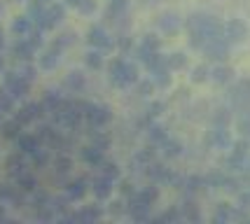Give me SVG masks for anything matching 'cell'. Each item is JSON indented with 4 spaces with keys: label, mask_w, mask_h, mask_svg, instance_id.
<instances>
[{
    "label": "cell",
    "mask_w": 250,
    "mask_h": 224,
    "mask_svg": "<svg viewBox=\"0 0 250 224\" xmlns=\"http://www.w3.org/2000/svg\"><path fill=\"white\" fill-rule=\"evenodd\" d=\"M213 143H218V145H225V143H227V133H225V131L220 128L218 133H215V138H213Z\"/></svg>",
    "instance_id": "35"
},
{
    "label": "cell",
    "mask_w": 250,
    "mask_h": 224,
    "mask_svg": "<svg viewBox=\"0 0 250 224\" xmlns=\"http://www.w3.org/2000/svg\"><path fill=\"white\" fill-rule=\"evenodd\" d=\"M0 199L2 201H19V194H17V189H12L7 184H0Z\"/></svg>",
    "instance_id": "25"
},
{
    "label": "cell",
    "mask_w": 250,
    "mask_h": 224,
    "mask_svg": "<svg viewBox=\"0 0 250 224\" xmlns=\"http://www.w3.org/2000/svg\"><path fill=\"white\" fill-rule=\"evenodd\" d=\"M87 40H89V44H94L96 49H110V47H112V40H110V35L103 31L101 26H94V28L89 31Z\"/></svg>",
    "instance_id": "6"
},
{
    "label": "cell",
    "mask_w": 250,
    "mask_h": 224,
    "mask_svg": "<svg viewBox=\"0 0 250 224\" xmlns=\"http://www.w3.org/2000/svg\"><path fill=\"white\" fill-rule=\"evenodd\" d=\"M12 52H14V56L19 59V61H31L33 59V52H35V47H33L26 38L23 40H19V42H14V47H12Z\"/></svg>",
    "instance_id": "9"
},
{
    "label": "cell",
    "mask_w": 250,
    "mask_h": 224,
    "mask_svg": "<svg viewBox=\"0 0 250 224\" xmlns=\"http://www.w3.org/2000/svg\"><path fill=\"white\" fill-rule=\"evenodd\" d=\"M2 86H5V89L10 91V96L17 101V98H26L28 89H31V82H28L26 77H21L19 73H5Z\"/></svg>",
    "instance_id": "2"
},
{
    "label": "cell",
    "mask_w": 250,
    "mask_h": 224,
    "mask_svg": "<svg viewBox=\"0 0 250 224\" xmlns=\"http://www.w3.org/2000/svg\"><path fill=\"white\" fill-rule=\"evenodd\" d=\"M65 2H68V5H73V7H77V5H80L82 0H65Z\"/></svg>",
    "instance_id": "36"
},
{
    "label": "cell",
    "mask_w": 250,
    "mask_h": 224,
    "mask_svg": "<svg viewBox=\"0 0 250 224\" xmlns=\"http://www.w3.org/2000/svg\"><path fill=\"white\" fill-rule=\"evenodd\" d=\"M96 168L101 171V175H105V178H110V180H117V178H120V168H117L112 161H101Z\"/></svg>",
    "instance_id": "16"
},
{
    "label": "cell",
    "mask_w": 250,
    "mask_h": 224,
    "mask_svg": "<svg viewBox=\"0 0 250 224\" xmlns=\"http://www.w3.org/2000/svg\"><path fill=\"white\" fill-rule=\"evenodd\" d=\"M206 75H208V70L204 68V65H199L194 73H192V80H194V82H204V80H206Z\"/></svg>",
    "instance_id": "32"
},
{
    "label": "cell",
    "mask_w": 250,
    "mask_h": 224,
    "mask_svg": "<svg viewBox=\"0 0 250 224\" xmlns=\"http://www.w3.org/2000/svg\"><path fill=\"white\" fill-rule=\"evenodd\" d=\"M12 107H14V98L10 96V91L5 86H0V110L2 112H12Z\"/></svg>",
    "instance_id": "21"
},
{
    "label": "cell",
    "mask_w": 250,
    "mask_h": 224,
    "mask_svg": "<svg viewBox=\"0 0 250 224\" xmlns=\"http://www.w3.org/2000/svg\"><path fill=\"white\" fill-rule=\"evenodd\" d=\"M56 63H59V52H56V49H49V52H44L42 56H40V65H42L44 70L56 68Z\"/></svg>",
    "instance_id": "17"
},
{
    "label": "cell",
    "mask_w": 250,
    "mask_h": 224,
    "mask_svg": "<svg viewBox=\"0 0 250 224\" xmlns=\"http://www.w3.org/2000/svg\"><path fill=\"white\" fill-rule=\"evenodd\" d=\"M2 117H5V112H2V110H0V124H2Z\"/></svg>",
    "instance_id": "38"
},
{
    "label": "cell",
    "mask_w": 250,
    "mask_h": 224,
    "mask_svg": "<svg viewBox=\"0 0 250 224\" xmlns=\"http://www.w3.org/2000/svg\"><path fill=\"white\" fill-rule=\"evenodd\" d=\"M157 147L162 149L164 157H178V154H180V143H178V140H171L168 136H166V138H164Z\"/></svg>",
    "instance_id": "13"
},
{
    "label": "cell",
    "mask_w": 250,
    "mask_h": 224,
    "mask_svg": "<svg viewBox=\"0 0 250 224\" xmlns=\"http://www.w3.org/2000/svg\"><path fill=\"white\" fill-rule=\"evenodd\" d=\"M77 10L82 12V14H91V12L96 10V5H94V0H82V2L77 5Z\"/></svg>",
    "instance_id": "30"
},
{
    "label": "cell",
    "mask_w": 250,
    "mask_h": 224,
    "mask_svg": "<svg viewBox=\"0 0 250 224\" xmlns=\"http://www.w3.org/2000/svg\"><path fill=\"white\" fill-rule=\"evenodd\" d=\"M5 47V38H2V31H0V49Z\"/></svg>",
    "instance_id": "37"
},
{
    "label": "cell",
    "mask_w": 250,
    "mask_h": 224,
    "mask_svg": "<svg viewBox=\"0 0 250 224\" xmlns=\"http://www.w3.org/2000/svg\"><path fill=\"white\" fill-rule=\"evenodd\" d=\"M180 217H183L180 213H173V210H168V213L159 215V217H157V222H178Z\"/></svg>",
    "instance_id": "29"
},
{
    "label": "cell",
    "mask_w": 250,
    "mask_h": 224,
    "mask_svg": "<svg viewBox=\"0 0 250 224\" xmlns=\"http://www.w3.org/2000/svg\"><path fill=\"white\" fill-rule=\"evenodd\" d=\"M138 91H141V96H147V94L152 91V82H141V84H138Z\"/></svg>",
    "instance_id": "34"
},
{
    "label": "cell",
    "mask_w": 250,
    "mask_h": 224,
    "mask_svg": "<svg viewBox=\"0 0 250 224\" xmlns=\"http://www.w3.org/2000/svg\"><path fill=\"white\" fill-rule=\"evenodd\" d=\"M112 182L115 180H110V178H105V175H98L96 180H94V194H96L98 199H108L110 194H112Z\"/></svg>",
    "instance_id": "8"
},
{
    "label": "cell",
    "mask_w": 250,
    "mask_h": 224,
    "mask_svg": "<svg viewBox=\"0 0 250 224\" xmlns=\"http://www.w3.org/2000/svg\"><path fill=\"white\" fill-rule=\"evenodd\" d=\"M110 80L117 86H129L138 82V68L129 63L126 59H115L110 63Z\"/></svg>",
    "instance_id": "1"
},
{
    "label": "cell",
    "mask_w": 250,
    "mask_h": 224,
    "mask_svg": "<svg viewBox=\"0 0 250 224\" xmlns=\"http://www.w3.org/2000/svg\"><path fill=\"white\" fill-rule=\"evenodd\" d=\"M84 61H87V65L91 70H98V68L103 65V54H101V49H98V52H89Z\"/></svg>",
    "instance_id": "24"
},
{
    "label": "cell",
    "mask_w": 250,
    "mask_h": 224,
    "mask_svg": "<svg viewBox=\"0 0 250 224\" xmlns=\"http://www.w3.org/2000/svg\"><path fill=\"white\" fill-rule=\"evenodd\" d=\"M178 26H180V21H178V17H175V14H164L162 19H159V28H164L166 33L178 31Z\"/></svg>",
    "instance_id": "19"
},
{
    "label": "cell",
    "mask_w": 250,
    "mask_h": 224,
    "mask_svg": "<svg viewBox=\"0 0 250 224\" xmlns=\"http://www.w3.org/2000/svg\"><path fill=\"white\" fill-rule=\"evenodd\" d=\"M82 112H84V119L94 128L105 126L110 122V110L105 105H91V103H82Z\"/></svg>",
    "instance_id": "4"
},
{
    "label": "cell",
    "mask_w": 250,
    "mask_h": 224,
    "mask_svg": "<svg viewBox=\"0 0 250 224\" xmlns=\"http://www.w3.org/2000/svg\"><path fill=\"white\" fill-rule=\"evenodd\" d=\"M26 40H28L35 49H40V47H42V42H44L42 28H38V26H35V28H31V31H28V35H26Z\"/></svg>",
    "instance_id": "22"
},
{
    "label": "cell",
    "mask_w": 250,
    "mask_h": 224,
    "mask_svg": "<svg viewBox=\"0 0 250 224\" xmlns=\"http://www.w3.org/2000/svg\"><path fill=\"white\" fill-rule=\"evenodd\" d=\"M164 138H166V133H164L162 126H150V140L154 143V147H157V145H159Z\"/></svg>",
    "instance_id": "27"
},
{
    "label": "cell",
    "mask_w": 250,
    "mask_h": 224,
    "mask_svg": "<svg viewBox=\"0 0 250 224\" xmlns=\"http://www.w3.org/2000/svg\"><path fill=\"white\" fill-rule=\"evenodd\" d=\"M126 0H110V5H108V10H105V17H108L110 21H117L122 14L126 12Z\"/></svg>",
    "instance_id": "10"
},
{
    "label": "cell",
    "mask_w": 250,
    "mask_h": 224,
    "mask_svg": "<svg viewBox=\"0 0 250 224\" xmlns=\"http://www.w3.org/2000/svg\"><path fill=\"white\" fill-rule=\"evenodd\" d=\"M82 159L87 161V163H91V166H98V163L103 161V149L96 147V145H89V147L82 152Z\"/></svg>",
    "instance_id": "14"
},
{
    "label": "cell",
    "mask_w": 250,
    "mask_h": 224,
    "mask_svg": "<svg viewBox=\"0 0 250 224\" xmlns=\"http://www.w3.org/2000/svg\"><path fill=\"white\" fill-rule=\"evenodd\" d=\"M166 65L178 70V68L185 65V56H183V54H171V56H166Z\"/></svg>",
    "instance_id": "26"
},
{
    "label": "cell",
    "mask_w": 250,
    "mask_h": 224,
    "mask_svg": "<svg viewBox=\"0 0 250 224\" xmlns=\"http://www.w3.org/2000/svg\"><path fill=\"white\" fill-rule=\"evenodd\" d=\"M68 44H73V33H63V35H59L54 40V44H52V49H56V52H63Z\"/></svg>",
    "instance_id": "23"
},
{
    "label": "cell",
    "mask_w": 250,
    "mask_h": 224,
    "mask_svg": "<svg viewBox=\"0 0 250 224\" xmlns=\"http://www.w3.org/2000/svg\"><path fill=\"white\" fill-rule=\"evenodd\" d=\"M0 126H2V136H5V138H19V136H21L19 131L23 128V124L17 122V119H10V122H2Z\"/></svg>",
    "instance_id": "15"
},
{
    "label": "cell",
    "mask_w": 250,
    "mask_h": 224,
    "mask_svg": "<svg viewBox=\"0 0 250 224\" xmlns=\"http://www.w3.org/2000/svg\"><path fill=\"white\" fill-rule=\"evenodd\" d=\"M17 184L21 187L23 192H33L38 187V180L33 178L31 173H21V175H17Z\"/></svg>",
    "instance_id": "18"
},
{
    "label": "cell",
    "mask_w": 250,
    "mask_h": 224,
    "mask_svg": "<svg viewBox=\"0 0 250 224\" xmlns=\"http://www.w3.org/2000/svg\"><path fill=\"white\" fill-rule=\"evenodd\" d=\"M38 2H42V5H44V2H49V0H38Z\"/></svg>",
    "instance_id": "40"
},
{
    "label": "cell",
    "mask_w": 250,
    "mask_h": 224,
    "mask_svg": "<svg viewBox=\"0 0 250 224\" xmlns=\"http://www.w3.org/2000/svg\"><path fill=\"white\" fill-rule=\"evenodd\" d=\"M31 28H33L31 17H19V19H14V23H12V33H14V35H19V38H26Z\"/></svg>",
    "instance_id": "12"
},
{
    "label": "cell",
    "mask_w": 250,
    "mask_h": 224,
    "mask_svg": "<svg viewBox=\"0 0 250 224\" xmlns=\"http://www.w3.org/2000/svg\"><path fill=\"white\" fill-rule=\"evenodd\" d=\"M65 17V10L61 5H49V7H44L42 14L35 19V26L38 28H42V31H49V28H54L56 23H61Z\"/></svg>",
    "instance_id": "3"
},
{
    "label": "cell",
    "mask_w": 250,
    "mask_h": 224,
    "mask_svg": "<svg viewBox=\"0 0 250 224\" xmlns=\"http://www.w3.org/2000/svg\"><path fill=\"white\" fill-rule=\"evenodd\" d=\"M2 65H5V63H2V56H0V70H2Z\"/></svg>",
    "instance_id": "39"
},
{
    "label": "cell",
    "mask_w": 250,
    "mask_h": 224,
    "mask_svg": "<svg viewBox=\"0 0 250 224\" xmlns=\"http://www.w3.org/2000/svg\"><path fill=\"white\" fill-rule=\"evenodd\" d=\"M42 115H44L42 103H28V105H23L21 110L14 115V119L21 122L23 126H26V124H31V122H35V119H40Z\"/></svg>",
    "instance_id": "5"
},
{
    "label": "cell",
    "mask_w": 250,
    "mask_h": 224,
    "mask_svg": "<svg viewBox=\"0 0 250 224\" xmlns=\"http://www.w3.org/2000/svg\"><path fill=\"white\" fill-rule=\"evenodd\" d=\"M82 84H84V77H82L80 73H73L70 77H68V86H70V89H80Z\"/></svg>",
    "instance_id": "28"
},
{
    "label": "cell",
    "mask_w": 250,
    "mask_h": 224,
    "mask_svg": "<svg viewBox=\"0 0 250 224\" xmlns=\"http://www.w3.org/2000/svg\"><path fill=\"white\" fill-rule=\"evenodd\" d=\"M87 194V180H73L68 187H65V196H68V201H80L82 196Z\"/></svg>",
    "instance_id": "7"
},
{
    "label": "cell",
    "mask_w": 250,
    "mask_h": 224,
    "mask_svg": "<svg viewBox=\"0 0 250 224\" xmlns=\"http://www.w3.org/2000/svg\"><path fill=\"white\" fill-rule=\"evenodd\" d=\"M229 75H231V73H229L227 68H218V70H213V77H215L218 82H227Z\"/></svg>",
    "instance_id": "31"
},
{
    "label": "cell",
    "mask_w": 250,
    "mask_h": 224,
    "mask_svg": "<svg viewBox=\"0 0 250 224\" xmlns=\"http://www.w3.org/2000/svg\"><path fill=\"white\" fill-rule=\"evenodd\" d=\"M19 149L23 154H35L40 149V138L38 136H19Z\"/></svg>",
    "instance_id": "11"
},
{
    "label": "cell",
    "mask_w": 250,
    "mask_h": 224,
    "mask_svg": "<svg viewBox=\"0 0 250 224\" xmlns=\"http://www.w3.org/2000/svg\"><path fill=\"white\" fill-rule=\"evenodd\" d=\"M241 38H243V26H241L239 21H231L227 26V40L229 42H236Z\"/></svg>",
    "instance_id": "20"
},
{
    "label": "cell",
    "mask_w": 250,
    "mask_h": 224,
    "mask_svg": "<svg viewBox=\"0 0 250 224\" xmlns=\"http://www.w3.org/2000/svg\"><path fill=\"white\" fill-rule=\"evenodd\" d=\"M19 75H21V77H26L28 82H33V80H35V68H33V65H26Z\"/></svg>",
    "instance_id": "33"
}]
</instances>
